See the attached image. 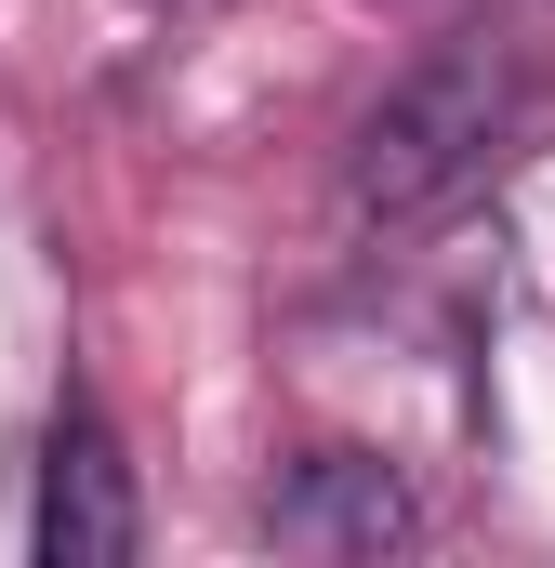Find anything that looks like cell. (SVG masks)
<instances>
[{"mask_svg":"<svg viewBox=\"0 0 555 568\" xmlns=\"http://www.w3.org/2000/svg\"><path fill=\"white\" fill-rule=\"evenodd\" d=\"M516 67L490 53V40H463V53H423L411 80L357 120L344 145V212L357 225H436V212H463L490 172H503V145H516Z\"/></svg>","mask_w":555,"mask_h":568,"instance_id":"1","label":"cell"},{"mask_svg":"<svg viewBox=\"0 0 555 568\" xmlns=\"http://www.w3.org/2000/svg\"><path fill=\"white\" fill-rule=\"evenodd\" d=\"M265 542L278 556H317V568H371V556H411L423 542V503L384 449H291L265 476Z\"/></svg>","mask_w":555,"mask_h":568,"instance_id":"2","label":"cell"},{"mask_svg":"<svg viewBox=\"0 0 555 568\" xmlns=\"http://www.w3.org/2000/svg\"><path fill=\"white\" fill-rule=\"evenodd\" d=\"M27 542L40 568H120L145 542V503H133V463H120V436L93 397H67L53 436H40V503H27Z\"/></svg>","mask_w":555,"mask_h":568,"instance_id":"3","label":"cell"},{"mask_svg":"<svg viewBox=\"0 0 555 568\" xmlns=\"http://www.w3.org/2000/svg\"><path fill=\"white\" fill-rule=\"evenodd\" d=\"M145 13H212V0H145Z\"/></svg>","mask_w":555,"mask_h":568,"instance_id":"4","label":"cell"}]
</instances>
